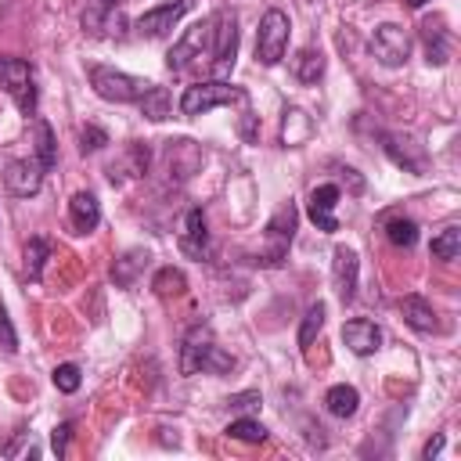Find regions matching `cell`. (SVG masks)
<instances>
[{
  "instance_id": "6da1fadb",
  "label": "cell",
  "mask_w": 461,
  "mask_h": 461,
  "mask_svg": "<svg viewBox=\"0 0 461 461\" xmlns=\"http://www.w3.org/2000/svg\"><path fill=\"white\" fill-rule=\"evenodd\" d=\"M230 357L212 342L209 328L194 324L184 342H180V375H198V371H230Z\"/></svg>"
},
{
  "instance_id": "7a4b0ae2",
  "label": "cell",
  "mask_w": 461,
  "mask_h": 461,
  "mask_svg": "<svg viewBox=\"0 0 461 461\" xmlns=\"http://www.w3.org/2000/svg\"><path fill=\"white\" fill-rule=\"evenodd\" d=\"M212 29H216V14L194 22V25L173 43V50L166 54V68H169V72H187V68L202 65V61L212 54Z\"/></svg>"
},
{
  "instance_id": "3957f363",
  "label": "cell",
  "mask_w": 461,
  "mask_h": 461,
  "mask_svg": "<svg viewBox=\"0 0 461 461\" xmlns=\"http://www.w3.org/2000/svg\"><path fill=\"white\" fill-rule=\"evenodd\" d=\"M90 86H94V94L104 97V101H115V104H137V101L148 94L151 83L140 79V76L108 68V65H94V68H90Z\"/></svg>"
},
{
  "instance_id": "277c9868",
  "label": "cell",
  "mask_w": 461,
  "mask_h": 461,
  "mask_svg": "<svg viewBox=\"0 0 461 461\" xmlns=\"http://www.w3.org/2000/svg\"><path fill=\"white\" fill-rule=\"evenodd\" d=\"M288 32H292V22H288V14L281 7L263 11L259 29H256V58H259V65H277L285 58Z\"/></svg>"
},
{
  "instance_id": "5b68a950",
  "label": "cell",
  "mask_w": 461,
  "mask_h": 461,
  "mask_svg": "<svg viewBox=\"0 0 461 461\" xmlns=\"http://www.w3.org/2000/svg\"><path fill=\"white\" fill-rule=\"evenodd\" d=\"M230 101H245V90L230 86L223 79H205V83H191L180 94V112L184 115H205V112H212L220 104H230Z\"/></svg>"
},
{
  "instance_id": "8992f818",
  "label": "cell",
  "mask_w": 461,
  "mask_h": 461,
  "mask_svg": "<svg viewBox=\"0 0 461 461\" xmlns=\"http://www.w3.org/2000/svg\"><path fill=\"white\" fill-rule=\"evenodd\" d=\"M0 90L25 115H36V79H32L29 61H22V58H0Z\"/></svg>"
},
{
  "instance_id": "52a82bcc",
  "label": "cell",
  "mask_w": 461,
  "mask_h": 461,
  "mask_svg": "<svg viewBox=\"0 0 461 461\" xmlns=\"http://www.w3.org/2000/svg\"><path fill=\"white\" fill-rule=\"evenodd\" d=\"M295 220H299V212H295L292 202H285V205L270 216V223H267V241H270V249L263 252V263H267V267H281V263H285L288 245H292V234H295Z\"/></svg>"
},
{
  "instance_id": "ba28073f",
  "label": "cell",
  "mask_w": 461,
  "mask_h": 461,
  "mask_svg": "<svg viewBox=\"0 0 461 461\" xmlns=\"http://www.w3.org/2000/svg\"><path fill=\"white\" fill-rule=\"evenodd\" d=\"M212 79L230 76L234 58H238V22L234 14H216V29H212Z\"/></svg>"
},
{
  "instance_id": "9c48e42d",
  "label": "cell",
  "mask_w": 461,
  "mask_h": 461,
  "mask_svg": "<svg viewBox=\"0 0 461 461\" xmlns=\"http://www.w3.org/2000/svg\"><path fill=\"white\" fill-rule=\"evenodd\" d=\"M371 54H375L382 65L400 68V65L411 58V36H407L400 25H393V22H382V25L371 32Z\"/></svg>"
},
{
  "instance_id": "30bf717a",
  "label": "cell",
  "mask_w": 461,
  "mask_h": 461,
  "mask_svg": "<svg viewBox=\"0 0 461 461\" xmlns=\"http://www.w3.org/2000/svg\"><path fill=\"white\" fill-rule=\"evenodd\" d=\"M187 7H191V0H169V4L148 7V11L133 22V29H137L144 40H158V36H166V32L187 14Z\"/></svg>"
},
{
  "instance_id": "8fae6325",
  "label": "cell",
  "mask_w": 461,
  "mask_h": 461,
  "mask_svg": "<svg viewBox=\"0 0 461 461\" xmlns=\"http://www.w3.org/2000/svg\"><path fill=\"white\" fill-rule=\"evenodd\" d=\"M122 0H86L83 7V29L90 36H112L122 29V14H119Z\"/></svg>"
},
{
  "instance_id": "7c38bea8",
  "label": "cell",
  "mask_w": 461,
  "mask_h": 461,
  "mask_svg": "<svg viewBox=\"0 0 461 461\" xmlns=\"http://www.w3.org/2000/svg\"><path fill=\"white\" fill-rule=\"evenodd\" d=\"M43 173H47V169H43L36 158H14V162H7V169H4V184H7L11 194L29 198V194L40 191Z\"/></svg>"
},
{
  "instance_id": "4fadbf2b",
  "label": "cell",
  "mask_w": 461,
  "mask_h": 461,
  "mask_svg": "<svg viewBox=\"0 0 461 461\" xmlns=\"http://www.w3.org/2000/svg\"><path fill=\"white\" fill-rule=\"evenodd\" d=\"M342 342L349 346V353L371 357V353H378V346H382V328H378L375 321H367V317H353V321L342 324Z\"/></svg>"
},
{
  "instance_id": "5bb4252c",
  "label": "cell",
  "mask_w": 461,
  "mask_h": 461,
  "mask_svg": "<svg viewBox=\"0 0 461 461\" xmlns=\"http://www.w3.org/2000/svg\"><path fill=\"white\" fill-rule=\"evenodd\" d=\"M357 274H360V259L353 249L339 245L335 249V259H331V277H335V292L342 303H349L357 295Z\"/></svg>"
},
{
  "instance_id": "9a60e30c",
  "label": "cell",
  "mask_w": 461,
  "mask_h": 461,
  "mask_svg": "<svg viewBox=\"0 0 461 461\" xmlns=\"http://www.w3.org/2000/svg\"><path fill=\"white\" fill-rule=\"evenodd\" d=\"M180 252L191 259H209V230H205L202 209H187L184 230H180Z\"/></svg>"
},
{
  "instance_id": "2e32d148",
  "label": "cell",
  "mask_w": 461,
  "mask_h": 461,
  "mask_svg": "<svg viewBox=\"0 0 461 461\" xmlns=\"http://www.w3.org/2000/svg\"><path fill=\"white\" fill-rule=\"evenodd\" d=\"M335 205H339V187L335 184H321L310 191V220L321 227V230H339V220H335Z\"/></svg>"
},
{
  "instance_id": "e0dca14e",
  "label": "cell",
  "mask_w": 461,
  "mask_h": 461,
  "mask_svg": "<svg viewBox=\"0 0 461 461\" xmlns=\"http://www.w3.org/2000/svg\"><path fill=\"white\" fill-rule=\"evenodd\" d=\"M68 223L76 227V234H90L101 223V202L90 191H76L68 198Z\"/></svg>"
},
{
  "instance_id": "ac0fdd59",
  "label": "cell",
  "mask_w": 461,
  "mask_h": 461,
  "mask_svg": "<svg viewBox=\"0 0 461 461\" xmlns=\"http://www.w3.org/2000/svg\"><path fill=\"white\" fill-rule=\"evenodd\" d=\"M400 313H403V321H407L414 331H421V335L439 331L436 310H432V303H429V299H421V295H403V299H400Z\"/></svg>"
},
{
  "instance_id": "d6986e66",
  "label": "cell",
  "mask_w": 461,
  "mask_h": 461,
  "mask_svg": "<svg viewBox=\"0 0 461 461\" xmlns=\"http://www.w3.org/2000/svg\"><path fill=\"white\" fill-rule=\"evenodd\" d=\"M324 407H328V414H335V418H353L357 407H360V393H357L353 385L339 382V385H331V389L324 393Z\"/></svg>"
},
{
  "instance_id": "ffe728a7",
  "label": "cell",
  "mask_w": 461,
  "mask_h": 461,
  "mask_svg": "<svg viewBox=\"0 0 461 461\" xmlns=\"http://www.w3.org/2000/svg\"><path fill=\"white\" fill-rule=\"evenodd\" d=\"M421 40H425V54H429V65H443L447 61V54H450V36H447V29L436 22H425L421 25Z\"/></svg>"
},
{
  "instance_id": "44dd1931",
  "label": "cell",
  "mask_w": 461,
  "mask_h": 461,
  "mask_svg": "<svg viewBox=\"0 0 461 461\" xmlns=\"http://www.w3.org/2000/svg\"><path fill=\"white\" fill-rule=\"evenodd\" d=\"M32 130H36V162H40L43 169H54V162H58V144H54V130H50V122L36 119Z\"/></svg>"
},
{
  "instance_id": "7402d4cb",
  "label": "cell",
  "mask_w": 461,
  "mask_h": 461,
  "mask_svg": "<svg viewBox=\"0 0 461 461\" xmlns=\"http://www.w3.org/2000/svg\"><path fill=\"white\" fill-rule=\"evenodd\" d=\"M151 288H155V295H162V299H169V295H184L187 277H184V270H176V267H158L155 277H151Z\"/></svg>"
},
{
  "instance_id": "603a6c76",
  "label": "cell",
  "mask_w": 461,
  "mask_h": 461,
  "mask_svg": "<svg viewBox=\"0 0 461 461\" xmlns=\"http://www.w3.org/2000/svg\"><path fill=\"white\" fill-rule=\"evenodd\" d=\"M295 76L303 79V83H317L321 76H324V54L321 50H313V47H303L299 54H295Z\"/></svg>"
},
{
  "instance_id": "cb8c5ba5",
  "label": "cell",
  "mask_w": 461,
  "mask_h": 461,
  "mask_svg": "<svg viewBox=\"0 0 461 461\" xmlns=\"http://www.w3.org/2000/svg\"><path fill=\"white\" fill-rule=\"evenodd\" d=\"M432 256L443 259V263H454L461 256V227H443L432 238Z\"/></svg>"
},
{
  "instance_id": "d4e9b609",
  "label": "cell",
  "mask_w": 461,
  "mask_h": 461,
  "mask_svg": "<svg viewBox=\"0 0 461 461\" xmlns=\"http://www.w3.org/2000/svg\"><path fill=\"white\" fill-rule=\"evenodd\" d=\"M385 238H389L396 249H414V241H418V223L407 220V216H393V220L385 223Z\"/></svg>"
},
{
  "instance_id": "484cf974",
  "label": "cell",
  "mask_w": 461,
  "mask_h": 461,
  "mask_svg": "<svg viewBox=\"0 0 461 461\" xmlns=\"http://www.w3.org/2000/svg\"><path fill=\"white\" fill-rule=\"evenodd\" d=\"M137 104H140V112H144L148 119H155V122H158V119H166V115H169V90L151 83V86H148V94H144Z\"/></svg>"
},
{
  "instance_id": "4316f807",
  "label": "cell",
  "mask_w": 461,
  "mask_h": 461,
  "mask_svg": "<svg viewBox=\"0 0 461 461\" xmlns=\"http://www.w3.org/2000/svg\"><path fill=\"white\" fill-rule=\"evenodd\" d=\"M144 263H148V252H137V249H133V252H126L122 259H115V267H112L115 285H122V288H126V285H133V281H137V270H140Z\"/></svg>"
},
{
  "instance_id": "83f0119b",
  "label": "cell",
  "mask_w": 461,
  "mask_h": 461,
  "mask_svg": "<svg viewBox=\"0 0 461 461\" xmlns=\"http://www.w3.org/2000/svg\"><path fill=\"white\" fill-rule=\"evenodd\" d=\"M47 256H50V241H47V238H29V245H25V270H29L32 281L43 277Z\"/></svg>"
},
{
  "instance_id": "f1b7e54d",
  "label": "cell",
  "mask_w": 461,
  "mask_h": 461,
  "mask_svg": "<svg viewBox=\"0 0 461 461\" xmlns=\"http://www.w3.org/2000/svg\"><path fill=\"white\" fill-rule=\"evenodd\" d=\"M324 303H313L306 313H303V324H299V346H310L317 335H321V328H324Z\"/></svg>"
},
{
  "instance_id": "f546056e",
  "label": "cell",
  "mask_w": 461,
  "mask_h": 461,
  "mask_svg": "<svg viewBox=\"0 0 461 461\" xmlns=\"http://www.w3.org/2000/svg\"><path fill=\"white\" fill-rule=\"evenodd\" d=\"M227 436L230 439H241V443H263L267 439V429L259 421H252V418H238V421L227 425Z\"/></svg>"
},
{
  "instance_id": "4dcf8cb0",
  "label": "cell",
  "mask_w": 461,
  "mask_h": 461,
  "mask_svg": "<svg viewBox=\"0 0 461 461\" xmlns=\"http://www.w3.org/2000/svg\"><path fill=\"white\" fill-rule=\"evenodd\" d=\"M79 382H83L79 364H58V367H54V389H58V393H76Z\"/></svg>"
},
{
  "instance_id": "1f68e13d",
  "label": "cell",
  "mask_w": 461,
  "mask_h": 461,
  "mask_svg": "<svg viewBox=\"0 0 461 461\" xmlns=\"http://www.w3.org/2000/svg\"><path fill=\"white\" fill-rule=\"evenodd\" d=\"M0 349H4V353H14V349H18V335H14V324H11L4 303H0Z\"/></svg>"
},
{
  "instance_id": "d6a6232c",
  "label": "cell",
  "mask_w": 461,
  "mask_h": 461,
  "mask_svg": "<svg viewBox=\"0 0 461 461\" xmlns=\"http://www.w3.org/2000/svg\"><path fill=\"white\" fill-rule=\"evenodd\" d=\"M79 140H83V144H79L83 151H97V148H104V144H108V133H104L101 126H86V130L79 133Z\"/></svg>"
},
{
  "instance_id": "836d02e7",
  "label": "cell",
  "mask_w": 461,
  "mask_h": 461,
  "mask_svg": "<svg viewBox=\"0 0 461 461\" xmlns=\"http://www.w3.org/2000/svg\"><path fill=\"white\" fill-rule=\"evenodd\" d=\"M68 436H72V425H68V421H61V425L50 432V450H54L58 457H65V450H68Z\"/></svg>"
},
{
  "instance_id": "e575fe53",
  "label": "cell",
  "mask_w": 461,
  "mask_h": 461,
  "mask_svg": "<svg viewBox=\"0 0 461 461\" xmlns=\"http://www.w3.org/2000/svg\"><path fill=\"white\" fill-rule=\"evenodd\" d=\"M443 443H447V436H443V432H436V436H432V439L421 447V457H425V461L439 457V454H443Z\"/></svg>"
},
{
  "instance_id": "d590c367",
  "label": "cell",
  "mask_w": 461,
  "mask_h": 461,
  "mask_svg": "<svg viewBox=\"0 0 461 461\" xmlns=\"http://www.w3.org/2000/svg\"><path fill=\"white\" fill-rule=\"evenodd\" d=\"M256 400H259L256 393H241V396H234V400H230V407H252Z\"/></svg>"
},
{
  "instance_id": "8d00e7d4",
  "label": "cell",
  "mask_w": 461,
  "mask_h": 461,
  "mask_svg": "<svg viewBox=\"0 0 461 461\" xmlns=\"http://www.w3.org/2000/svg\"><path fill=\"white\" fill-rule=\"evenodd\" d=\"M407 7H421V4H429V0H403Z\"/></svg>"
}]
</instances>
